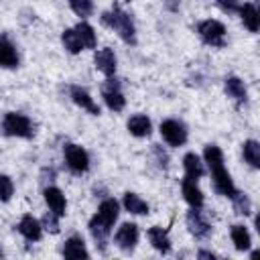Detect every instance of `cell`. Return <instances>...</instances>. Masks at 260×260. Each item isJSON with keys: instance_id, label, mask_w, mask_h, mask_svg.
Returning <instances> with one entry per match:
<instances>
[{"instance_id": "4fadbf2b", "label": "cell", "mask_w": 260, "mask_h": 260, "mask_svg": "<svg viewBox=\"0 0 260 260\" xmlns=\"http://www.w3.org/2000/svg\"><path fill=\"white\" fill-rule=\"evenodd\" d=\"M18 63H20V57H18L16 45L6 35H0V67L14 69L18 67Z\"/></svg>"}, {"instance_id": "ba28073f", "label": "cell", "mask_w": 260, "mask_h": 260, "mask_svg": "<svg viewBox=\"0 0 260 260\" xmlns=\"http://www.w3.org/2000/svg\"><path fill=\"white\" fill-rule=\"evenodd\" d=\"M102 98H104V104L112 110V112H122L124 106H126V98L122 93V85L116 77H108L102 85Z\"/></svg>"}, {"instance_id": "d6986e66", "label": "cell", "mask_w": 260, "mask_h": 260, "mask_svg": "<svg viewBox=\"0 0 260 260\" xmlns=\"http://www.w3.org/2000/svg\"><path fill=\"white\" fill-rule=\"evenodd\" d=\"M238 14H240L244 26H246L250 32H258V28H260V14H258V8H256L254 2H244V4H240Z\"/></svg>"}, {"instance_id": "cb8c5ba5", "label": "cell", "mask_w": 260, "mask_h": 260, "mask_svg": "<svg viewBox=\"0 0 260 260\" xmlns=\"http://www.w3.org/2000/svg\"><path fill=\"white\" fill-rule=\"evenodd\" d=\"M230 238H232L236 250H240V252H246L252 246V236H250L248 228H244L242 223H234L230 228Z\"/></svg>"}, {"instance_id": "4316f807", "label": "cell", "mask_w": 260, "mask_h": 260, "mask_svg": "<svg viewBox=\"0 0 260 260\" xmlns=\"http://www.w3.org/2000/svg\"><path fill=\"white\" fill-rule=\"evenodd\" d=\"M242 154H244V160L252 167V169H260V142L258 140H246L242 144Z\"/></svg>"}, {"instance_id": "d6a6232c", "label": "cell", "mask_w": 260, "mask_h": 260, "mask_svg": "<svg viewBox=\"0 0 260 260\" xmlns=\"http://www.w3.org/2000/svg\"><path fill=\"white\" fill-rule=\"evenodd\" d=\"M215 4H217V8H219L221 12H225V14H234V12H238V8H240V0H215Z\"/></svg>"}, {"instance_id": "8d00e7d4", "label": "cell", "mask_w": 260, "mask_h": 260, "mask_svg": "<svg viewBox=\"0 0 260 260\" xmlns=\"http://www.w3.org/2000/svg\"><path fill=\"white\" fill-rule=\"evenodd\" d=\"M2 256H4V250H2V248H0V258H2Z\"/></svg>"}, {"instance_id": "7c38bea8", "label": "cell", "mask_w": 260, "mask_h": 260, "mask_svg": "<svg viewBox=\"0 0 260 260\" xmlns=\"http://www.w3.org/2000/svg\"><path fill=\"white\" fill-rule=\"evenodd\" d=\"M16 230L18 234L26 240V242H39L43 238V225L37 217H32L30 213H24L20 217V221L16 223Z\"/></svg>"}, {"instance_id": "f1b7e54d", "label": "cell", "mask_w": 260, "mask_h": 260, "mask_svg": "<svg viewBox=\"0 0 260 260\" xmlns=\"http://www.w3.org/2000/svg\"><path fill=\"white\" fill-rule=\"evenodd\" d=\"M232 203H234V209L238 215H250L252 213V201L244 191H236V195L232 197Z\"/></svg>"}, {"instance_id": "f546056e", "label": "cell", "mask_w": 260, "mask_h": 260, "mask_svg": "<svg viewBox=\"0 0 260 260\" xmlns=\"http://www.w3.org/2000/svg\"><path fill=\"white\" fill-rule=\"evenodd\" d=\"M69 6L81 20L93 14V0H69Z\"/></svg>"}, {"instance_id": "e575fe53", "label": "cell", "mask_w": 260, "mask_h": 260, "mask_svg": "<svg viewBox=\"0 0 260 260\" xmlns=\"http://www.w3.org/2000/svg\"><path fill=\"white\" fill-rule=\"evenodd\" d=\"M179 6H181V0H165V8H167L169 12H177Z\"/></svg>"}, {"instance_id": "74e56055", "label": "cell", "mask_w": 260, "mask_h": 260, "mask_svg": "<svg viewBox=\"0 0 260 260\" xmlns=\"http://www.w3.org/2000/svg\"><path fill=\"white\" fill-rule=\"evenodd\" d=\"M124 2H132V0H124Z\"/></svg>"}, {"instance_id": "836d02e7", "label": "cell", "mask_w": 260, "mask_h": 260, "mask_svg": "<svg viewBox=\"0 0 260 260\" xmlns=\"http://www.w3.org/2000/svg\"><path fill=\"white\" fill-rule=\"evenodd\" d=\"M152 152H154V156H156L158 167L167 169V167H169V154L162 150V146H160V144H152Z\"/></svg>"}, {"instance_id": "44dd1931", "label": "cell", "mask_w": 260, "mask_h": 260, "mask_svg": "<svg viewBox=\"0 0 260 260\" xmlns=\"http://www.w3.org/2000/svg\"><path fill=\"white\" fill-rule=\"evenodd\" d=\"M63 256L65 258H71V260H77V258H87L89 252L85 248V242L81 236H69L63 244Z\"/></svg>"}, {"instance_id": "52a82bcc", "label": "cell", "mask_w": 260, "mask_h": 260, "mask_svg": "<svg viewBox=\"0 0 260 260\" xmlns=\"http://www.w3.org/2000/svg\"><path fill=\"white\" fill-rule=\"evenodd\" d=\"M138 238H140V230L134 221H124L116 234H114V244L124 252V254H130L134 252L136 244H138Z\"/></svg>"}, {"instance_id": "4dcf8cb0", "label": "cell", "mask_w": 260, "mask_h": 260, "mask_svg": "<svg viewBox=\"0 0 260 260\" xmlns=\"http://www.w3.org/2000/svg\"><path fill=\"white\" fill-rule=\"evenodd\" d=\"M14 195V183L8 175H0V201L8 203Z\"/></svg>"}, {"instance_id": "83f0119b", "label": "cell", "mask_w": 260, "mask_h": 260, "mask_svg": "<svg viewBox=\"0 0 260 260\" xmlns=\"http://www.w3.org/2000/svg\"><path fill=\"white\" fill-rule=\"evenodd\" d=\"M61 43H63L65 51L71 53V55H77V53L83 51V45H81V41H79V37L75 32V28H65L61 32Z\"/></svg>"}, {"instance_id": "6da1fadb", "label": "cell", "mask_w": 260, "mask_h": 260, "mask_svg": "<svg viewBox=\"0 0 260 260\" xmlns=\"http://www.w3.org/2000/svg\"><path fill=\"white\" fill-rule=\"evenodd\" d=\"M203 162L209 167V173H211V181H213V189L217 195L221 197H228L232 199L238 191V187L234 185V179L232 175L225 171V165H223V152L217 144H207L203 148Z\"/></svg>"}, {"instance_id": "7a4b0ae2", "label": "cell", "mask_w": 260, "mask_h": 260, "mask_svg": "<svg viewBox=\"0 0 260 260\" xmlns=\"http://www.w3.org/2000/svg\"><path fill=\"white\" fill-rule=\"evenodd\" d=\"M102 24L112 28L114 32H118V37L126 43V45H136V26H134V20L132 16L120 8V4H114L110 10L102 12L100 16Z\"/></svg>"}, {"instance_id": "484cf974", "label": "cell", "mask_w": 260, "mask_h": 260, "mask_svg": "<svg viewBox=\"0 0 260 260\" xmlns=\"http://www.w3.org/2000/svg\"><path fill=\"white\" fill-rule=\"evenodd\" d=\"M73 28H75V32H77V37H79L83 49H95V45H98V35H95V30H93L91 24H87L85 20H81V22H77Z\"/></svg>"}, {"instance_id": "5b68a950", "label": "cell", "mask_w": 260, "mask_h": 260, "mask_svg": "<svg viewBox=\"0 0 260 260\" xmlns=\"http://www.w3.org/2000/svg\"><path fill=\"white\" fill-rule=\"evenodd\" d=\"M63 158H65V165L67 169L73 173V175H83L89 171V154L83 146L79 144H73V142H67L63 146Z\"/></svg>"}, {"instance_id": "7402d4cb", "label": "cell", "mask_w": 260, "mask_h": 260, "mask_svg": "<svg viewBox=\"0 0 260 260\" xmlns=\"http://www.w3.org/2000/svg\"><path fill=\"white\" fill-rule=\"evenodd\" d=\"M146 234H148V240L156 252H160V254L171 252V238H169L167 230H162L160 225H152V228H148Z\"/></svg>"}, {"instance_id": "603a6c76", "label": "cell", "mask_w": 260, "mask_h": 260, "mask_svg": "<svg viewBox=\"0 0 260 260\" xmlns=\"http://www.w3.org/2000/svg\"><path fill=\"white\" fill-rule=\"evenodd\" d=\"M183 169H185V177L195 179V181L205 175L203 160H201V156L195 154V152H187V154L183 156Z\"/></svg>"}, {"instance_id": "30bf717a", "label": "cell", "mask_w": 260, "mask_h": 260, "mask_svg": "<svg viewBox=\"0 0 260 260\" xmlns=\"http://www.w3.org/2000/svg\"><path fill=\"white\" fill-rule=\"evenodd\" d=\"M93 63H95V69H98L100 73H104L106 77H114V75H116L118 59H116L114 49H110V47L98 49L95 55H93Z\"/></svg>"}, {"instance_id": "5bb4252c", "label": "cell", "mask_w": 260, "mask_h": 260, "mask_svg": "<svg viewBox=\"0 0 260 260\" xmlns=\"http://www.w3.org/2000/svg\"><path fill=\"white\" fill-rule=\"evenodd\" d=\"M43 195H45V203H47L49 211H53L55 215L63 217L65 215V209H67V201H65L63 191L59 187H53L51 185V187H45Z\"/></svg>"}, {"instance_id": "ffe728a7", "label": "cell", "mask_w": 260, "mask_h": 260, "mask_svg": "<svg viewBox=\"0 0 260 260\" xmlns=\"http://www.w3.org/2000/svg\"><path fill=\"white\" fill-rule=\"evenodd\" d=\"M104 223H108L110 228H114V223L118 221V215H120V203L114 199V197H108L104 199L100 205H98V213H95Z\"/></svg>"}, {"instance_id": "9a60e30c", "label": "cell", "mask_w": 260, "mask_h": 260, "mask_svg": "<svg viewBox=\"0 0 260 260\" xmlns=\"http://www.w3.org/2000/svg\"><path fill=\"white\" fill-rule=\"evenodd\" d=\"M223 91H225V95H228L230 100H234L236 104H246V100H248L246 83H244L240 77H236V75L225 77V81H223Z\"/></svg>"}, {"instance_id": "1f68e13d", "label": "cell", "mask_w": 260, "mask_h": 260, "mask_svg": "<svg viewBox=\"0 0 260 260\" xmlns=\"http://www.w3.org/2000/svg\"><path fill=\"white\" fill-rule=\"evenodd\" d=\"M59 219H61L59 215H55L53 211H47L41 219V225H43V230H47L51 234H59Z\"/></svg>"}, {"instance_id": "d4e9b609", "label": "cell", "mask_w": 260, "mask_h": 260, "mask_svg": "<svg viewBox=\"0 0 260 260\" xmlns=\"http://www.w3.org/2000/svg\"><path fill=\"white\" fill-rule=\"evenodd\" d=\"M122 203H124V209L130 211V213H134V215H146L148 209H150L148 203H146L140 195H136V193H132V191H126V193H124Z\"/></svg>"}, {"instance_id": "8fae6325", "label": "cell", "mask_w": 260, "mask_h": 260, "mask_svg": "<svg viewBox=\"0 0 260 260\" xmlns=\"http://www.w3.org/2000/svg\"><path fill=\"white\" fill-rule=\"evenodd\" d=\"M69 98L73 100L75 106H79L87 114H91V116H98L100 114V106L95 104V100L91 98V93L85 87H81V85H69Z\"/></svg>"}, {"instance_id": "9c48e42d", "label": "cell", "mask_w": 260, "mask_h": 260, "mask_svg": "<svg viewBox=\"0 0 260 260\" xmlns=\"http://www.w3.org/2000/svg\"><path fill=\"white\" fill-rule=\"evenodd\" d=\"M185 223H187V230L189 234L195 238V240H205L211 236V225L209 221L203 217L201 213V207H191L185 215Z\"/></svg>"}, {"instance_id": "e0dca14e", "label": "cell", "mask_w": 260, "mask_h": 260, "mask_svg": "<svg viewBox=\"0 0 260 260\" xmlns=\"http://www.w3.org/2000/svg\"><path fill=\"white\" fill-rule=\"evenodd\" d=\"M181 191H183V199H185L191 207H203L205 197H203V191L197 187V181H195V179L185 177V179L181 181Z\"/></svg>"}, {"instance_id": "277c9868", "label": "cell", "mask_w": 260, "mask_h": 260, "mask_svg": "<svg viewBox=\"0 0 260 260\" xmlns=\"http://www.w3.org/2000/svg\"><path fill=\"white\" fill-rule=\"evenodd\" d=\"M195 30H197L199 39H201L205 45L217 47V49L225 47V35H228V32H225L223 22H219V20H215V18H205V20L197 22Z\"/></svg>"}, {"instance_id": "8992f818", "label": "cell", "mask_w": 260, "mask_h": 260, "mask_svg": "<svg viewBox=\"0 0 260 260\" xmlns=\"http://www.w3.org/2000/svg\"><path fill=\"white\" fill-rule=\"evenodd\" d=\"M158 130H160L162 140H165L169 146H175V148H177V146H183V144L187 142V138H189L185 124H183V122H179V120H175V118L162 120Z\"/></svg>"}, {"instance_id": "ac0fdd59", "label": "cell", "mask_w": 260, "mask_h": 260, "mask_svg": "<svg viewBox=\"0 0 260 260\" xmlns=\"http://www.w3.org/2000/svg\"><path fill=\"white\" fill-rule=\"evenodd\" d=\"M126 128L136 138H148L150 132H152V122H150V118L146 114H134V116H130Z\"/></svg>"}, {"instance_id": "2e32d148", "label": "cell", "mask_w": 260, "mask_h": 260, "mask_svg": "<svg viewBox=\"0 0 260 260\" xmlns=\"http://www.w3.org/2000/svg\"><path fill=\"white\" fill-rule=\"evenodd\" d=\"M87 228H89V234H91V238H93L95 246L104 252V250H106V246H108V238H110V234H112V228H110L108 223H104L98 215H93V217L89 219Z\"/></svg>"}, {"instance_id": "3957f363", "label": "cell", "mask_w": 260, "mask_h": 260, "mask_svg": "<svg viewBox=\"0 0 260 260\" xmlns=\"http://www.w3.org/2000/svg\"><path fill=\"white\" fill-rule=\"evenodd\" d=\"M0 130H2V134L12 136V138L30 140L35 136V124H32V120L26 114H20V112H6L4 118H2V122H0Z\"/></svg>"}, {"instance_id": "d590c367", "label": "cell", "mask_w": 260, "mask_h": 260, "mask_svg": "<svg viewBox=\"0 0 260 260\" xmlns=\"http://www.w3.org/2000/svg\"><path fill=\"white\" fill-rule=\"evenodd\" d=\"M197 258H211V260H213V258H217V256H215L213 252H209V250H199V252H197Z\"/></svg>"}]
</instances>
